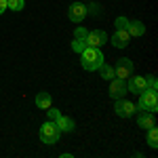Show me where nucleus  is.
Returning a JSON list of instances; mask_svg holds the SVG:
<instances>
[{
    "label": "nucleus",
    "instance_id": "nucleus-1",
    "mask_svg": "<svg viewBox=\"0 0 158 158\" xmlns=\"http://www.w3.org/2000/svg\"><path fill=\"white\" fill-rule=\"evenodd\" d=\"M80 63H82V68L86 72H97L99 65L103 63V53L97 47H86L80 53Z\"/></svg>",
    "mask_w": 158,
    "mask_h": 158
},
{
    "label": "nucleus",
    "instance_id": "nucleus-2",
    "mask_svg": "<svg viewBox=\"0 0 158 158\" xmlns=\"http://www.w3.org/2000/svg\"><path fill=\"white\" fill-rule=\"evenodd\" d=\"M137 108L143 110V112H156L158 110V95L156 91H152V89H146L143 93H139V101H137Z\"/></svg>",
    "mask_w": 158,
    "mask_h": 158
},
{
    "label": "nucleus",
    "instance_id": "nucleus-3",
    "mask_svg": "<svg viewBox=\"0 0 158 158\" xmlns=\"http://www.w3.org/2000/svg\"><path fill=\"white\" fill-rule=\"evenodd\" d=\"M59 127H57V122H44L42 127H40V141H44V143H49V146H53V143H57L59 141Z\"/></svg>",
    "mask_w": 158,
    "mask_h": 158
},
{
    "label": "nucleus",
    "instance_id": "nucleus-4",
    "mask_svg": "<svg viewBox=\"0 0 158 158\" xmlns=\"http://www.w3.org/2000/svg\"><path fill=\"white\" fill-rule=\"evenodd\" d=\"M133 74V61L127 59V57H120V59L116 61V68H114V76L116 78H122V80H127L129 76Z\"/></svg>",
    "mask_w": 158,
    "mask_h": 158
},
{
    "label": "nucleus",
    "instance_id": "nucleus-5",
    "mask_svg": "<svg viewBox=\"0 0 158 158\" xmlns=\"http://www.w3.org/2000/svg\"><path fill=\"white\" fill-rule=\"evenodd\" d=\"M135 110L137 106L131 103V101H124V99H116V106H114V112H116V116H120V118H131L135 114Z\"/></svg>",
    "mask_w": 158,
    "mask_h": 158
},
{
    "label": "nucleus",
    "instance_id": "nucleus-6",
    "mask_svg": "<svg viewBox=\"0 0 158 158\" xmlns=\"http://www.w3.org/2000/svg\"><path fill=\"white\" fill-rule=\"evenodd\" d=\"M127 93H129L127 80H122V78H112V80H110V97L112 99H120V97H124Z\"/></svg>",
    "mask_w": 158,
    "mask_h": 158
},
{
    "label": "nucleus",
    "instance_id": "nucleus-7",
    "mask_svg": "<svg viewBox=\"0 0 158 158\" xmlns=\"http://www.w3.org/2000/svg\"><path fill=\"white\" fill-rule=\"evenodd\" d=\"M68 17H70V21H74V23H82V19L86 17V4H82V2H72L70 9H68Z\"/></svg>",
    "mask_w": 158,
    "mask_h": 158
},
{
    "label": "nucleus",
    "instance_id": "nucleus-8",
    "mask_svg": "<svg viewBox=\"0 0 158 158\" xmlns=\"http://www.w3.org/2000/svg\"><path fill=\"white\" fill-rule=\"evenodd\" d=\"M86 47H103L106 42H108V34L103 32V30H93V32H89L86 34Z\"/></svg>",
    "mask_w": 158,
    "mask_h": 158
},
{
    "label": "nucleus",
    "instance_id": "nucleus-9",
    "mask_svg": "<svg viewBox=\"0 0 158 158\" xmlns=\"http://www.w3.org/2000/svg\"><path fill=\"white\" fill-rule=\"evenodd\" d=\"M127 89H129V93L139 95V93H143V91L148 89V82H146L143 76H131L129 82H127Z\"/></svg>",
    "mask_w": 158,
    "mask_h": 158
},
{
    "label": "nucleus",
    "instance_id": "nucleus-10",
    "mask_svg": "<svg viewBox=\"0 0 158 158\" xmlns=\"http://www.w3.org/2000/svg\"><path fill=\"white\" fill-rule=\"evenodd\" d=\"M129 32L127 30H116V34L112 36V47H116V49H124V47H129Z\"/></svg>",
    "mask_w": 158,
    "mask_h": 158
},
{
    "label": "nucleus",
    "instance_id": "nucleus-11",
    "mask_svg": "<svg viewBox=\"0 0 158 158\" xmlns=\"http://www.w3.org/2000/svg\"><path fill=\"white\" fill-rule=\"evenodd\" d=\"M127 32H129V36L139 38V36L146 34V25L141 23V21H137V19H133V21H129V25H127Z\"/></svg>",
    "mask_w": 158,
    "mask_h": 158
},
{
    "label": "nucleus",
    "instance_id": "nucleus-12",
    "mask_svg": "<svg viewBox=\"0 0 158 158\" xmlns=\"http://www.w3.org/2000/svg\"><path fill=\"white\" fill-rule=\"evenodd\" d=\"M55 122H57L61 133H72L74 129H76V122H74V118H70V116H59Z\"/></svg>",
    "mask_w": 158,
    "mask_h": 158
},
{
    "label": "nucleus",
    "instance_id": "nucleus-13",
    "mask_svg": "<svg viewBox=\"0 0 158 158\" xmlns=\"http://www.w3.org/2000/svg\"><path fill=\"white\" fill-rule=\"evenodd\" d=\"M137 127L139 129H152V127H156V120H154V114L152 112H143L139 118H137Z\"/></svg>",
    "mask_w": 158,
    "mask_h": 158
},
{
    "label": "nucleus",
    "instance_id": "nucleus-14",
    "mask_svg": "<svg viewBox=\"0 0 158 158\" xmlns=\"http://www.w3.org/2000/svg\"><path fill=\"white\" fill-rule=\"evenodd\" d=\"M51 106H53V97H51L47 91H40L36 95V108H40V110H49Z\"/></svg>",
    "mask_w": 158,
    "mask_h": 158
},
{
    "label": "nucleus",
    "instance_id": "nucleus-15",
    "mask_svg": "<svg viewBox=\"0 0 158 158\" xmlns=\"http://www.w3.org/2000/svg\"><path fill=\"white\" fill-rule=\"evenodd\" d=\"M148 146L154 148V150L158 148V131H156V127L148 129Z\"/></svg>",
    "mask_w": 158,
    "mask_h": 158
},
{
    "label": "nucleus",
    "instance_id": "nucleus-16",
    "mask_svg": "<svg viewBox=\"0 0 158 158\" xmlns=\"http://www.w3.org/2000/svg\"><path fill=\"white\" fill-rule=\"evenodd\" d=\"M99 74H101V78L112 80V78H114V68H112V65H106V63H101V65H99Z\"/></svg>",
    "mask_w": 158,
    "mask_h": 158
},
{
    "label": "nucleus",
    "instance_id": "nucleus-17",
    "mask_svg": "<svg viewBox=\"0 0 158 158\" xmlns=\"http://www.w3.org/2000/svg\"><path fill=\"white\" fill-rule=\"evenodd\" d=\"M25 6V0H6V9L11 11H21Z\"/></svg>",
    "mask_w": 158,
    "mask_h": 158
},
{
    "label": "nucleus",
    "instance_id": "nucleus-18",
    "mask_svg": "<svg viewBox=\"0 0 158 158\" xmlns=\"http://www.w3.org/2000/svg\"><path fill=\"white\" fill-rule=\"evenodd\" d=\"M85 49H86V42H85V40H78V38H74V40H72V51H74V53H78V55H80Z\"/></svg>",
    "mask_w": 158,
    "mask_h": 158
},
{
    "label": "nucleus",
    "instance_id": "nucleus-19",
    "mask_svg": "<svg viewBox=\"0 0 158 158\" xmlns=\"http://www.w3.org/2000/svg\"><path fill=\"white\" fill-rule=\"evenodd\" d=\"M86 34H89V32H86L85 27H80V25L74 30V38H78V40H86Z\"/></svg>",
    "mask_w": 158,
    "mask_h": 158
},
{
    "label": "nucleus",
    "instance_id": "nucleus-20",
    "mask_svg": "<svg viewBox=\"0 0 158 158\" xmlns=\"http://www.w3.org/2000/svg\"><path fill=\"white\" fill-rule=\"evenodd\" d=\"M146 82H148V89H152V91H156V89H158V80H156V76H148Z\"/></svg>",
    "mask_w": 158,
    "mask_h": 158
},
{
    "label": "nucleus",
    "instance_id": "nucleus-21",
    "mask_svg": "<svg viewBox=\"0 0 158 158\" xmlns=\"http://www.w3.org/2000/svg\"><path fill=\"white\" fill-rule=\"evenodd\" d=\"M127 25H129V19L127 17H118L116 19V30H127Z\"/></svg>",
    "mask_w": 158,
    "mask_h": 158
},
{
    "label": "nucleus",
    "instance_id": "nucleus-22",
    "mask_svg": "<svg viewBox=\"0 0 158 158\" xmlns=\"http://www.w3.org/2000/svg\"><path fill=\"white\" fill-rule=\"evenodd\" d=\"M86 13L99 15V4H97V2H91V4H86Z\"/></svg>",
    "mask_w": 158,
    "mask_h": 158
},
{
    "label": "nucleus",
    "instance_id": "nucleus-23",
    "mask_svg": "<svg viewBox=\"0 0 158 158\" xmlns=\"http://www.w3.org/2000/svg\"><path fill=\"white\" fill-rule=\"evenodd\" d=\"M47 112H49V118H51L53 122H55V120H57V118L61 116V112H59V110H55V108H49Z\"/></svg>",
    "mask_w": 158,
    "mask_h": 158
},
{
    "label": "nucleus",
    "instance_id": "nucleus-24",
    "mask_svg": "<svg viewBox=\"0 0 158 158\" xmlns=\"http://www.w3.org/2000/svg\"><path fill=\"white\" fill-rule=\"evenodd\" d=\"M6 11V0H0V15Z\"/></svg>",
    "mask_w": 158,
    "mask_h": 158
}]
</instances>
